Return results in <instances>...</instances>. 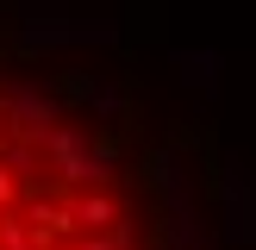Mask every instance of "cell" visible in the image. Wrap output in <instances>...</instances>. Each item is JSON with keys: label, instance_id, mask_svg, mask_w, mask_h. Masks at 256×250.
<instances>
[{"label": "cell", "instance_id": "1", "mask_svg": "<svg viewBox=\"0 0 256 250\" xmlns=\"http://www.w3.org/2000/svg\"><path fill=\"white\" fill-rule=\"evenodd\" d=\"M144 182H150V194H169V150H162V144H150L144 150Z\"/></svg>", "mask_w": 256, "mask_h": 250}, {"label": "cell", "instance_id": "2", "mask_svg": "<svg viewBox=\"0 0 256 250\" xmlns=\"http://www.w3.org/2000/svg\"><path fill=\"white\" fill-rule=\"evenodd\" d=\"M56 94H62V100H82V94H88V75H82V69H62V75H56Z\"/></svg>", "mask_w": 256, "mask_h": 250}]
</instances>
